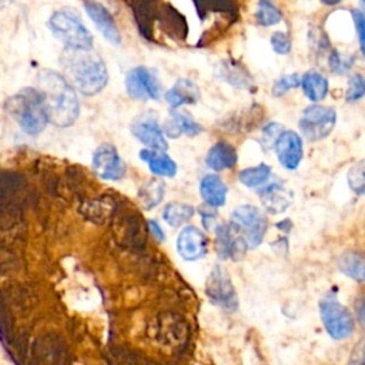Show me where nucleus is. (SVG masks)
Returning <instances> with one entry per match:
<instances>
[{
  "label": "nucleus",
  "instance_id": "obj_1",
  "mask_svg": "<svg viewBox=\"0 0 365 365\" xmlns=\"http://www.w3.org/2000/svg\"><path fill=\"white\" fill-rule=\"evenodd\" d=\"M37 88L41 91L50 123L58 127L71 125L80 113L76 88L60 73L44 68L37 74Z\"/></svg>",
  "mask_w": 365,
  "mask_h": 365
},
{
  "label": "nucleus",
  "instance_id": "obj_2",
  "mask_svg": "<svg viewBox=\"0 0 365 365\" xmlns=\"http://www.w3.org/2000/svg\"><path fill=\"white\" fill-rule=\"evenodd\" d=\"M60 63L64 77L84 96L98 94L108 81V71L103 58L91 50L67 48Z\"/></svg>",
  "mask_w": 365,
  "mask_h": 365
},
{
  "label": "nucleus",
  "instance_id": "obj_3",
  "mask_svg": "<svg viewBox=\"0 0 365 365\" xmlns=\"http://www.w3.org/2000/svg\"><path fill=\"white\" fill-rule=\"evenodd\" d=\"M4 108L20 128L31 135L41 133L50 121L44 97L38 88H21L6 100Z\"/></svg>",
  "mask_w": 365,
  "mask_h": 365
},
{
  "label": "nucleus",
  "instance_id": "obj_4",
  "mask_svg": "<svg viewBox=\"0 0 365 365\" xmlns=\"http://www.w3.org/2000/svg\"><path fill=\"white\" fill-rule=\"evenodd\" d=\"M51 33L66 46L74 50H91L93 36L78 14L71 9H60L48 19Z\"/></svg>",
  "mask_w": 365,
  "mask_h": 365
},
{
  "label": "nucleus",
  "instance_id": "obj_5",
  "mask_svg": "<svg viewBox=\"0 0 365 365\" xmlns=\"http://www.w3.org/2000/svg\"><path fill=\"white\" fill-rule=\"evenodd\" d=\"M319 315L331 338L346 339L354 332V318L351 312L332 294H327L319 301Z\"/></svg>",
  "mask_w": 365,
  "mask_h": 365
},
{
  "label": "nucleus",
  "instance_id": "obj_6",
  "mask_svg": "<svg viewBox=\"0 0 365 365\" xmlns=\"http://www.w3.org/2000/svg\"><path fill=\"white\" fill-rule=\"evenodd\" d=\"M336 123V113L332 107L312 104L302 111L298 121L302 135L309 141L325 138Z\"/></svg>",
  "mask_w": 365,
  "mask_h": 365
},
{
  "label": "nucleus",
  "instance_id": "obj_7",
  "mask_svg": "<svg viewBox=\"0 0 365 365\" xmlns=\"http://www.w3.org/2000/svg\"><path fill=\"white\" fill-rule=\"evenodd\" d=\"M205 294L214 305L225 311H235L238 308V298L232 281L224 267L215 265L205 282Z\"/></svg>",
  "mask_w": 365,
  "mask_h": 365
},
{
  "label": "nucleus",
  "instance_id": "obj_8",
  "mask_svg": "<svg viewBox=\"0 0 365 365\" xmlns=\"http://www.w3.org/2000/svg\"><path fill=\"white\" fill-rule=\"evenodd\" d=\"M231 221L237 222L242 230L250 248H257L267 231V217L255 205H240L231 214Z\"/></svg>",
  "mask_w": 365,
  "mask_h": 365
},
{
  "label": "nucleus",
  "instance_id": "obj_9",
  "mask_svg": "<svg viewBox=\"0 0 365 365\" xmlns=\"http://www.w3.org/2000/svg\"><path fill=\"white\" fill-rule=\"evenodd\" d=\"M215 247L217 254L222 259L240 261L244 258L248 247L245 235L240 225L234 221L228 224H220L215 230Z\"/></svg>",
  "mask_w": 365,
  "mask_h": 365
},
{
  "label": "nucleus",
  "instance_id": "obj_10",
  "mask_svg": "<svg viewBox=\"0 0 365 365\" xmlns=\"http://www.w3.org/2000/svg\"><path fill=\"white\" fill-rule=\"evenodd\" d=\"M125 90L134 100H155L160 97L161 84L151 68L138 66L127 73Z\"/></svg>",
  "mask_w": 365,
  "mask_h": 365
},
{
  "label": "nucleus",
  "instance_id": "obj_11",
  "mask_svg": "<svg viewBox=\"0 0 365 365\" xmlns=\"http://www.w3.org/2000/svg\"><path fill=\"white\" fill-rule=\"evenodd\" d=\"M91 163L94 173L103 180H121L125 175L127 167L110 143H103L96 148Z\"/></svg>",
  "mask_w": 365,
  "mask_h": 365
},
{
  "label": "nucleus",
  "instance_id": "obj_12",
  "mask_svg": "<svg viewBox=\"0 0 365 365\" xmlns=\"http://www.w3.org/2000/svg\"><path fill=\"white\" fill-rule=\"evenodd\" d=\"M131 133L148 148L161 151H165L168 148L164 133L160 128L158 120L153 113H144L138 115L131 124Z\"/></svg>",
  "mask_w": 365,
  "mask_h": 365
},
{
  "label": "nucleus",
  "instance_id": "obj_13",
  "mask_svg": "<svg viewBox=\"0 0 365 365\" xmlns=\"http://www.w3.org/2000/svg\"><path fill=\"white\" fill-rule=\"evenodd\" d=\"M84 10L90 20L93 21L94 27L100 31V34L111 44L118 46L121 44V33L111 16V13L98 1L96 0H84L83 3Z\"/></svg>",
  "mask_w": 365,
  "mask_h": 365
},
{
  "label": "nucleus",
  "instance_id": "obj_14",
  "mask_svg": "<svg viewBox=\"0 0 365 365\" xmlns=\"http://www.w3.org/2000/svg\"><path fill=\"white\" fill-rule=\"evenodd\" d=\"M275 154L281 165L287 170L298 168L304 150H302V140L295 131H282L274 145Z\"/></svg>",
  "mask_w": 365,
  "mask_h": 365
},
{
  "label": "nucleus",
  "instance_id": "obj_15",
  "mask_svg": "<svg viewBox=\"0 0 365 365\" xmlns=\"http://www.w3.org/2000/svg\"><path fill=\"white\" fill-rule=\"evenodd\" d=\"M177 250L187 261H195L207 254V237L197 227H185L178 234Z\"/></svg>",
  "mask_w": 365,
  "mask_h": 365
},
{
  "label": "nucleus",
  "instance_id": "obj_16",
  "mask_svg": "<svg viewBox=\"0 0 365 365\" xmlns=\"http://www.w3.org/2000/svg\"><path fill=\"white\" fill-rule=\"evenodd\" d=\"M237 160L238 155L234 145L227 141L215 143L205 155V164L214 171L232 168L237 164Z\"/></svg>",
  "mask_w": 365,
  "mask_h": 365
},
{
  "label": "nucleus",
  "instance_id": "obj_17",
  "mask_svg": "<svg viewBox=\"0 0 365 365\" xmlns=\"http://www.w3.org/2000/svg\"><path fill=\"white\" fill-rule=\"evenodd\" d=\"M198 98H200V88L194 81L188 78L177 80V83L165 94V100L173 108H177L184 104H195Z\"/></svg>",
  "mask_w": 365,
  "mask_h": 365
},
{
  "label": "nucleus",
  "instance_id": "obj_18",
  "mask_svg": "<svg viewBox=\"0 0 365 365\" xmlns=\"http://www.w3.org/2000/svg\"><path fill=\"white\" fill-rule=\"evenodd\" d=\"M202 131L201 125L191 118L188 113L174 111L171 113L170 120L164 124V133L170 138H178L180 135H190L194 137Z\"/></svg>",
  "mask_w": 365,
  "mask_h": 365
},
{
  "label": "nucleus",
  "instance_id": "obj_19",
  "mask_svg": "<svg viewBox=\"0 0 365 365\" xmlns=\"http://www.w3.org/2000/svg\"><path fill=\"white\" fill-rule=\"evenodd\" d=\"M262 207L269 214H281L291 204V194L281 184H269L259 192Z\"/></svg>",
  "mask_w": 365,
  "mask_h": 365
},
{
  "label": "nucleus",
  "instance_id": "obj_20",
  "mask_svg": "<svg viewBox=\"0 0 365 365\" xmlns=\"http://www.w3.org/2000/svg\"><path fill=\"white\" fill-rule=\"evenodd\" d=\"M200 192L208 207H221L225 202L228 188L217 174H207L200 182Z\"/></svg>",
  "mask_w": 365,
  "mask_h": 365
},
{
  "label": "nucleus",
  "instance_id": "obj_21",
  "mask_svg": "<svg viewBox=\"0 0 365 365\" xmlns=\"http://www.w3.org/2000/svg\"><path fill=\"white\" fill-rule=\"evenodd\" d=\"M140 158L148 164L150 170L160 177H174L177 174V164L161 150L145 148L140 151Z\"/></svg>",
  "mask_w": 365,
  "mask_h": 365
},
{
  "label": "nucleus",
  "instance_id": "obj_22",
  "mask_svg": "<svg viewBox=\"0 0 365 365\" xmlns=\"http://www.w3.org/2000/svg\"><path fill=\"white\" fill-rule=\"evenodd\" d=\"M338 268L358 282L365 281V254L361 251H345L338 258Z\"/></svg>",
  "mask_w": 365,
  "mask_h": 365
},
{
  "label": "nucleus",
  "instance_id": "obj_23",
  "mask_svg": "<svg viewBox=\"0 0 365 365\" xmlns=\"http://www.w3.org/2000/svg\"><path fill=\"white\" fill-rule=\"evenodd\" d=\"M304 94L311 101H321L328 93V80L318 71L309 70L301 78Z\"/></svg>",
  "mask_w": 365,
  "mask_h": 365
},
{
  "label": "nucleus",
  "instance_id": "obj_24",
  "mask_svg": "<svg viewBox=\"0 0 365 365\" xmlns=\"http://www.w3.org/2000/svg\"><path fill=\"white\" fill-rule=\"evenodd\" d=\"M218 71H220L218 76L224 81H227V83H230V84H232L235 87L248 88L252 84V78L250 77V74L242 67H240L235 63L224 61V63H221Z\"/></svg>",
  "mask_w": 365,
  "mask_h": 365
},
{
  "label": "nucleus",
  "instance_id": "obj_25",
  "mask_svg": "<svg viewBox=\"0 0 365 365\" xmlns=\"http://www.w3.org/2000/svg\"><path fill=\"white\" fill-rule=\"evenodd\" d=\"M194 215V208L185 202H170L163 211L164 221L171 227H181Z\"/></svg>",
  "mask_w": 365,
  "mask_h": 365
},
{
  "label": "nucleus",
  "instance_id": "obj_26",
  "mask_svg": "<svg viewBox=\"0 0 365 365\" xmlns=\"http://www.w3.org/2000/svg\"><path fill=\"white\" fill-rule=\"evenodd\" d=\"M164 197V184L158 180L147 181L138 192V200L145 210L154 208L158 202H161Z\"/></svg>",
  "mask_w": 365,
  "mask_h": 365
},
{
  "label": "nucleus",
  "instance_id": "obj_27",
  "mask_svg": "<svg viewBox=\"0 0 365 365\" xmlns=\"http://www.w3.org/2000/svg\"><path fill=\"white\" fill-rule=\"evenodd\" d=\"M255 20L262 27L275 26L282 20V13L271 0H258L255 9Z\"/></svg>",
  "mask_w": 365,
  "mask_h": 365
},
{
  "label": "nucleus",
  "instance_id": "obj_28",
  "mask_svg": "<svg viewBox=\"0 0 365 365\" xmlns=\"http://www.w3.org/2000/svg\"><path fill=\"white\" fill-rule=\"evenodd\" d=\"M271 175V168L267 164H258L251 168H244L238 174V180L242 185L248 188H255L261 184H264Z\"/></svg>",
  "mask_w": 365,
  "mask_h": 365
},
{
  "label": "nucleus",
  "instance_id": "obj_29",
  "mask_svg": "<svg viewBox=\"0 0 365 365\" xmlns=\"http://www.w3.org/2000/svg\"><path fill=\"white\" fill-rule=\"evenodd\" d=\"M346 180L349 188L356 195H365V160L358 161L349 168Z\"/></svg>",
  "mask_w": 365,
  "mask_h": 365
},
{
  "label": "nucleus",
  "instance_id": "obj_30",
  "mask_svg": "<svg viewBox=\"0 0 365 365\" xmlns=\"http://www.w3.org/2000/svg\"><path fill=\"white\" fill-rule=\"evenodd\" d=\"M301 84V78L297 73H291V74H285L281 76L279 78H277L272 84V94L279 97L284 96L285 93H288L291 88H295Z\"/></svg>",
  "mask_w": 365,
  "mask_h": 365
},
{
  "label": "nucleus",
  "instance_id": "obj_31",
  "mask_svg": "<svg viewBox=\"0 0 365 365\" xmlns=\"http://www.w3.org/2000/svg\"><path fill=\"white\" fill-rule=\"evenodd\" d=\"M365 96V77L362 74H352L348 80L346 87V101L354 103Z\"/></svg>",
  "mask_w": 365,
  "mask_h": 365
},
{
  "label": "nucleus",
  "instance_id": "obj_32",
  "mask_svg": "<svg viewBox=\"0 0 365 365\" xmlns=\"http://www.w3.org/2000/svg\"><path fill=\"white\" fill-rule=\"evenodd\" d=\"M284 127L279 123H269L262 128V138H261V145L265 147L267 150L274 147L278 137L282 134Z\"/></svg>",
  "mask_w": 365,
  "mask_h": 365
},
{
  "label": "nucleus",
  "instance_id": "obj_33",
  "mask_svg": "<svg viewBox=\"0 0 365 365\" xmlns=\"http://www.w3.org/2000/svg\"><path fill=\"white\" fill-rule=\"evenodd\" d=\"M271 47L277 54H288L291 51L289 36L284 31H274L271 36Z\"/></svg>",
  "mask_w": 365,
  "mask_h": 365
},
{
  "label": "nucleus",
  "instance_id": "obj_34",
  "mask_svg": "<svg viewBox=\"0 0 365 365\" xmlns=\"http://www.w3.org/2000/svg\"><path fill=\"white\" fill-rule=\"evenodd\" d=\"M352 19L356 29L359 48L362 56L365 57V13H362L361 10H352Z\"/></svg>",
  "mask_w": 365,
  "mask_h": 365
},
{
  "label": "nucleus",
  "instance_id": "obj_35",
  "mask_svg": "<svg viewBox=\"0 0 365 365\" xmlns=\"http://www.w3.org/2000/svg\"><path fill=\"white\" fill-rule=\"evenodd\" d=\"M349 364H356V365H365V335L359 339V342L354 346Z\"/></svg>",
  "mask_w": 365,
  "mask_h": 365
},
{
  "label": "nucleus",
  "instance_id": "obj_36",
  "mask_svg": "<svg viewBox=\"0 0 365 365\" xmlns=\"http://www.w3.org/2000/svg\"><path fill=\"white\" fill-rule=\"evenodd\" d=\"M349 63H348V60L346 58H344L339 53H336V51H334L332 54H331V57H329V67L332 68V71H335V73H344V71H346L348 68H349Z\"/></svg>",
  "mask_w": 365,
  "mask_h": 365
},
{
  "label": "nucleus",
  "instance_id": "obj_37",
  "mask_svg": "<svg viewBox=\"0 0 365 365\" xmlns=\"http://www.w3.org/2000/svg\"><path fill=\"white\" fill-rule=\"evenodd\" d=\"M355 312H356V318L359 321V325L364 328L365 331V297L359 298L355 307Z\"/></svg>",
  "mask_w": 365,
  "mask_h": 365
},
{
  "label": "nucleus",
  "instance_id": "obj_38",
  "mask_svg": "<svg viewBox=\"0 0 365 365\" xmlns=\"http://www.w3.org/2000/svg\"><path fill=\"white\" fill-rule=\"evenodd\" d=\"M148 227H150V231L153 232V235H154L157 240L163 241V240L165 238V235H164V232H163L161 227H160V225H158L155 221L150 220V221H148Z\"/></svg>",
  "mask_w": 365,
  "mask_h": 365
},
{
  "label": "nucleus",
  "instance_id": "obj_39",
  "mask_svg": "<svg viewBox=\"0 0 365 365\" xmlns=\"http://www.w3.org/2000/svg\"><path fill=\"white\" fill-rule=\"evenodd\" d=\"M319 1L325 6H336L338 3H341V0H319Z\"/></svg>",
  "mask_w": 365,
  "mask_h": 365
},
{
  "label": "nucleus",
  "instance_id": "obj_40",
  "mask_svg": "<svg viewBox=\"0 0 365 365\" xmlns=\"http://www.w3.org/2000/svg\"><path fill=\"white\" fill-rule=\"evenodd\" d=\"M361 4H362V9H364V13H365V0H361Z\"/></svg>",
  "mask_w": 365,
  "mask_h": 365
}]
</instances>
